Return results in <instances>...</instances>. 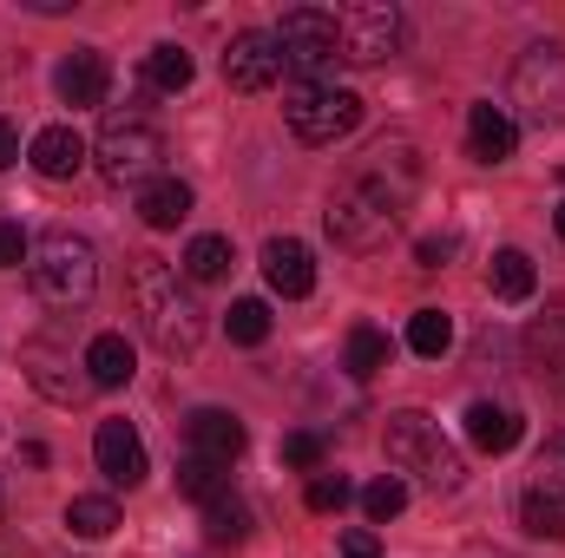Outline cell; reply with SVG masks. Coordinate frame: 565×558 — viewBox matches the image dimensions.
<instances>
[{
	"instance_id": "3",
	"label": "cell",
	"mask_w": 565,
	"mask_h": 558,
	"mask_svg": "<svg viewBox=\"0 0 565 558\" xmlns=\"http://www.w3.org/2000/svg\"><path fill=\"white\" fill-rule=\"evenodd\" d=\"M26 282H33V296H40L46 309H79V302H93V289H99V257H93L86 237L46 230V237L26 250Z\"/></svg>"
},
{
	"instance_id": "21",
	"label": "cell",
	"mask_w": 565,
	"mask_h": 558,
	"mask_svg": "<svg viewBox=\"0 0 565 558\" xmlns=\"http://www.w3.org/2000/svg\"><path fill=\"white\" fill-rule=\"evenodd\" d=\"M178 493L198 500V506H211L217 493H231V466L224 460H204V453H184L178 460Z\"/></svg>"
},
{
	"instance_id": "29",
	"label": "cell",
	"mask_w": 565,
	"mask_h": 558,
	"mask_svg": "<svg viewBox=\"0 0 565 558\" xmlns=\"http://www.w3.org/2000/svg\"><path fill=\"white\" fill-rule=\"evenodd\" d=\"M231 264H237L231 257V237H191V250H184V277L191 282H217Z\"/></svg>"
},
{
	"instance_id": "33",
	"label": "cell",
	"mask_w": 565,
	"mask_h": 558,
	"mask_svg": "<svg viewBox=\"0 0 565 558\" xmlns=\"http://www.w3.org/2000/svg\"><path fill=\"white\" fill-rule=\"evenodd\" d=\"M302 500H309V513H342V506H349V480H342V473H316Z\"/></svg>"
},
{
	"instance_id": "8",
	"label": "cell",
	"mask_w": 565,
	"mask_h": 558,
	"mask_svg": "<svg viewBox=\"0 0 565 558\" xmlns=\"http://www.w3.org/2000/svg\"><path fill=\"white\" fill-rule=\"evenodd\" d=\"M335 33H342V60H355V66H382L408 40L395 0H355V7H342L335 13Z\"/></svg>"
},
{
	"instance_id": "26",
	"label": "cell",
	"mask_w": 565,
	"mask_h": 558,
	"mask_svg": "<svg viewBox=\"0 0 565 558\" xmlns=\"http://www.w3.org/2000/svg\"><path fill=\"white\" fill-rule=\"evenodd\" d=\"M204 533H211L217 546H244V539H250V506H244L237 493H217V500L204 506Z\"/></svg>"
},
{
	"instance_id": "27",
	"label": "cell",
	"mask_w": 565,
	"mask_h": 558,
	"mask_svg": "<svg viewBox=\"0 0 565 558\" xmlns=\"http://www.w3.org/2000/svg\"><path fill=\"white\" fill-rule=\"evenodd\" d=\"M66 526H73L79 539H106V533L119 526V506H113L106 493H79V500L66 506Z\"/></svg>"
},
{
	"instance_id": "13",
	"label": "cell",
	"mask_w": 565,
	"mask_h": 558,
	"mask_svg": "<svg viewBox=\"0 0 565 558\" xmlns=\"http://www.w3.org/2000/svg\"><path fill=\"white\" fill-rule=\"evenodd\" d=\"M106 86H113V66H106L99 46H73V53L60 60V73H53V93H60L73 112H79V106H99Z\"/></svg>"
},
{
	"instance_id": "30",
	"label": "cell",
	"mask_w": 565,
	"mask_h": 558,
	"mask_svg": "<svg viewBox=\"0 0 565 558\" xmlns=\"http://www.w3.org/2000/svg\"><path fill=\"white\" fill-rule=\"evenodd\" d=\"M224 335H231L237 348H257V342L270 335V309H264L257 296H244V302H231V315H224Z\"/></svg>"
},
{
	"instance_id": "7",
	"label": "cell",
	"mask_w": 565,
	"mask_h": 558,
	"mask_svg": "<svg viewBox=\"0 0 565 558\" xmlns=\"http://www.w3.org/2000/svg\"><path fill=\"white\" fill-rule=\"evenodd\" d=\"M277 53H282V73H296L302 86H322L329 66L342 60L335 13H322V7H289L282 26H277Z\"/></svg>"
},
{
	"instance_id": "37",
	"label": "cell",
	"mask_w": 565,
	"mask_h": 558,
	"mask_svg": "<svg viewBox=\"0 0 565 558\" xmlns=\"http://www.w3.org/2000/svg\"><path fill=\"white\" fill-rule=\"evenodd\" d=\"M7 164H20V132L0 119V171H7Z\"/></svg>"
},
{
	"instance_id": "31",
	"label": "cell",
	"mask_w": 565,
	"mask_h": 558,
	"mask_svg": "<svg viewBox=\"0 0 565 558\" xmlns=\"http://www.w3.org/2000/svg\"><path fill=\"white\" fill-rule=\"evenodd\" d=\"M402 506H408V486H402L395 473H382V480H369V486H362V513H369V526L402 519Z\"/></svg>"
},
{
	"instance_id": "17",
	"label": "cell",
	"mask_w": 565,
	"mask_h": 558,
	"mask_svg": "<svg viewBox=\"0 0 565 558\" xmlns=\"http://www.w3.org/2000/svg\"><path fill=\"white\" fill-rule=\"evenodd\" d=\"M26 164L60 184V178H73V171L86 164V139H79L73 126H46V132H33V144H26Z\"/></svg>"
},
{
	"instance_id": "36",
	"label": "cell",
	"mask_w": 565,
	"mask_h": 558,
	"mask_svg": "<svg viewBox=\"0 0 565 558\" xmlns=\"http://www.w3.org/2000/svg\"><path fill=\"white\" fill-rule=\"evenodd\" d=\"M335 558H382V546H375V533H369V526H355V533H342Z\"/></svg>"
},
{
	"instance_id": "14",
	"label": "cell",
	"mask_w": 565,
	"mask_h": 558,
	"mask_svg": "<svg viewBox=\"0 0 565 558\" xmlns=\"http://www.w3.org/2000/svg\"><path fill=\"white\" fill-rule=\"evenodd\" d=\"M513 144H520V126H513L507 106H493V99L467 106V158H480V164H507Z\"/></svg>"
},
{
	"instance_id": "35",
	"label": "cell",
	"mask_w": 565,
	"mask_h": 558,
	"mask_svg": "<svg viewBox=\"0 0 565 558\" xmlns=\"http://www.w3.org/2000/svg\"><path fill=\"white\" fill-rule=\"evenodd\" d=\"M26 250H33V244H26V230H20V224H7V217H0V270H7V264H20V257H26Z\"/></svg>"
},
{
	"instance_id": "11",
	"label": "cell",
	"mask_w": 565,
	"mask_h": 558,
	"mask_svg": "<svg viewBox=\"0 0 565 558\" xmlns=\"http://www.w3.org/2000/svg\"><path fill=\"white\" fill-rule=\"evenodd\" d=\"M224 79L237 86V93H270L282 79V53H277V33H237L231 46H224Z\"/></svg>"
},
{
	"instance_id": "10",
	"label": "cell",
	"mask_w": 565,
	"mask_h": 558,
	"mask_svg": "<svg viewBox=\"0 0 565 558\" xmlns=\"http://www.w3.org/2000/svg\"><path fill=\"white\" fill-rule=\"evenodd\" d=\"M20 368H26V382H33L53 408H79V401L93 395V382L79 375L86 362H66L53 342H26V348H20Z\"/></svg>"
},
{
	"instance_id": "22",
	"label": "cell",
	"mask_w": 565,
	"mask_h": 558,
	"mask_svg": "<svg viewBox=\"0 0 565 558\" xmlns=\"http://www.w3.org/2000/svg\"><path fill=\"white\" fill-rule=\"evenodd\" d=\"M388 355H395V348H388V335H382L375 322H355V329H349V355H342V362H349L355 382H375V375L388 368Z\"/></svg>"
},
{
	"instance_id": "24",
	"label": "cell",
	"mask_w": 565,
	"mask_h": 558,
	"mask_svg": "<svg viewBox=\"0 0 565 558\" xmlns=\"http://www.w3.org/2000/svg\"><path fill=\"white\" fill-rule=\"evenodd\" d=\"M408 348H415L422 362H440V355L454 348V315H447V309H415V315H408Z\"/></svg>"
},
{
	"instance_id": "16",
	"label": "cell",
	"mask_w": 565,
	"mask_h": 558,
	"mask_svg": "<svg viewBox=\"0 0 565 558\" xmlns=\"http://www.w3.org/2000/svg\"><path fill=\"white\" fill-rule=\"evenodd\" d=\"M264 277H270V289L277 296H309L316 289V257H309V244H296V237H270L264 244Z\"/></svg>"
},
{
	"instance_id": "12",
	"label": "cell",
	"mask_w": 565,
	"mask_h": 558,
	"mask_svg": "<svg viewBox=\"0 0 565 558\" xmlns=\"http://www.w3.org/2000/svg\"><path fill=\"white\" fill-rule=\"evenodd\" d=\"M93 460H99V473L113 480V486H139L145 480V440L132 420H99V433H93Z\"/></svg>"
},
{
	"instance_id": "38",
	"label": "cell",
	"mask_w": 565,
	"mask_h": 558,
	"mask_svg": "<svg viewBox=\"0 0 565 558\" xmlns=\"http://www.w3.org/2000/svg\"><path fill=\"white\" fill-rule=\"evenodd\" d=\"M553 230H559V237H565V204H559V217H553Z\"/></svg>"
},
{
	"instance_id": "18",
	"label": "cell",
	"mask_w": 565,
	"mask_h": 558,
	"mask_svg": "<svg viewBox=\"0 0 565 558\" xmlns=\"http://www.w3.org/2000/svg\"><path fill=\"white\" fill-rule=\"evenodd\" d=\"M79 362H86V382H93V388H126V382H132V368H139V355H132V342H126L119 329L93 335Z\"/></svg>"
},
{
	"instance_id": "28",
	"label": "cell",
	"mask_w": 565,
	"mask_h": 558,
	"mask_svg": "<svg viewBox=\"0 0 565 558\" xmlns=\"http://www.w3.org/2000/svg\"><path fill=\"white\" fill-rule=\"evenodd\" d=\"M520 526H526L533 539H553V546H565V506L553 500V493H540V486L520 500Z\"/></svg>"
},
{
	"instance_id": "25",
	"label": "cell",
	"mask_w": 565,
	"mask_h": 558,
	"mask_svg": "<svg viewBox=\"0 0 565 558\" xmlns=\"http://www.w3.org/2000/svg\"><path fill=\"white\" fill-rule=\"evenodd\" d=\"M191 79H198V66H191L184 46H151V60H145V86L151 93H184Z\"/></svg>"
},
{
	"instance_id": "23",
	"label": "cell",
	"mask_w": 565,
	"mask_h": 558,
	"mask_svg": "<svg viewBox=\"0 0 565 558\" xmlns=\"http://www.w3.org/2000/svg\"><path fill=\"white\" fill-rule=\"evenodd\" d=\"M487 282H493V296H500V302H526V296L540 289V270H533V257H526V250H500V257H493V270H487Z\"/></svg>"
},
{
	"instance_id": "20",
	"label": "cell",
	"mask_w": 565,
	"mask_h": 558,
	"mask_svg": "<svg viewBox=\"0 0 565 558\" xmlns=\"http://www.w3.org/2000/svg\"><path fill=\"white\" fill-rule=\"evenodd\" d=\"M139 217L151 230H178V224L191 217V184H184V178H151L139 191Z\"/></svg>"
},
{
	"instance_id": "2",
	"label": "cell",
	"mask_w": 565,
	"mask_h": 558,
	"mask_svg": "<svg viewBox=\"0 0 565 558\" xmlns=\"http://www.w3.org/2000/svg\"><path fill=\"white\" fill-rule=\"evenodd\" d=\"M132 309H139L145 335H151L164 355H198V342H204V309H198V296L184 289V277H178L164 257H132Z\"/></svg>"
},
{
	"instance_id": "19",
	"label": "cell",
	"mask_w": 565,
	"mask_h": 558,
	"mask_svg": "<svg viewBox=\"0 0 565 558\" xmlns=\"http://www.w3.org/2000/svg\"><path fill=\"white\" fill-rule=\"evenodd\" d=\"M520 433H526V420L513 415L507 401H473V408H467V440H473L480 453H513Z\"/></svg>"
},
{
	"instance_id": "5",
	"label": "cell",
	"mask_w": 565,
	"mask_h": 558,
	"mask_svg": "<svg viewBox=\"0 0 565 558\" xmlns=\"http://www.w3.org/2000/svg\"><path fill=\"white\" fill-rule=\"evenodd\" d=\"M99 171H106V184H132L145 191L151 178H164V132L139 119V112H113L106 119V132H99Z\"/></svg>"
},
{
	"instance_id": "1",
	"label": "cell",
	"mask_w": 565,
	"mask_h": 558,
	"mask_svg": "<svg viewBox=\"0 0 565 558\" xmlns=\"http://www.w3.org/2000/svg\"><path fill=\"white\" fill-rule=\"evenodd\" d=\"M415 184H422V158L408 139H382L375 151H362V164L329 191V237L355 257L382 250L395 230H402V211L415 204Z\"/></svg>"
},
{
	"instance_id": "6",
	"label": "cell",
	"mask_w": 565,
	"mask_h": 558,
	"mask_svg": "<svg viewBox=\"0 0 565 558\" xmlns=\"http://www.w3.org/2000/svg\"><path fill=\"white\" fill-rule=\"evenodd\" d=\"M282 119H289V132L302 144H342L362 126V93H355V86H335V79L296 86V93L282 99Z\"/></svg>"
},
{
	"instance_id": "4",
	"label": "cell",
	"mask_w": 565,
	"mask_h": 558,
	"mask_svg": "<svg viewBox=\"0 0 565 558\" xmlns=\"http://www.w3.org/2000/svg\"><path fill=\"white\" fill-rule=\"evenodd\" d=\"M388 460H395L402 473H415L427 493H460V480H467V466H460L454 440H447V433H440V420H427L422 408L388 415Z\"/></svg>"
},
{
	"instance_id": "32",
	"label": "cell",
	"mask_w": 565,
	"mask_h": 558,
	"mask_svg": "<svg viewBox=\"0 0 565 558\" xmlns=\"http://www.w3.org/2000/svg\"><path fill=\"white\" fill-rule=\"evenodd\" d=\"M282 466L322 473V433H282Z\"/></svg>"
},
{
	"instance_id": "34",
	"label": "cell",
	"mask_w": 565,
	"mask_h": 558,
	"mask_svg": "<svg viewBox=\"0 0 565 558\" xmlns=\"http://www.w3.org/2000/svg\"><path fill=\"white\" fill-rule=\"evenodd\" d=\"M454 250H460V244H454L447 230H434V237H422V244H415V264H422V270H440Z\"/></svg>"
},
{
	"instance_id": "9",
	"label": "cell",
	"mask_w": 565,
	"mask_h": 558,
	"mask_svg": "<svg viewBox=\"0 0 565 558\" xmlns=\"http://www.w3.org/2000/svg\"><path fill=\"white\" fill-rule=\"evenodd\" d=\"M513 106L533 126H559L565 119V46H526L513 66Z\"/></svg>"
},
{
	"instance_id": "15",
	"label": "cell",
	"mask_w": 565,
	"mask_h": 558,
	"mask_svg": "<svg viewBox=\"0 0 565 558\" xmlns=\"http://www.w3.org/2000/svg\"><path fill=\"white\" fill-rule=\"evenodd\" d=\"M184 440H191V453L231 466V460L244 453V420L231 415V408H198V415L184 420Z\"/></svg>"
}]
</instances>
